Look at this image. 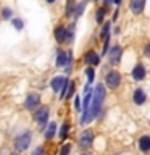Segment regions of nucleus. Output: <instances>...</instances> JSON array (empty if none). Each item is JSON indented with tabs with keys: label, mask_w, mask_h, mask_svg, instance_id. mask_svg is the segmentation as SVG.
Returning <instances> with one entry per match:
<instances>
[{
	"label": "nucleus",
	"mask_w": 150,
	"mask_h": 155,
	"mask_svg": "<svg viewBox=\"0 0 150 155\" xmlns=\"http://www.w3.org/2000/svg\"><path fill=\"white\" fill-rule=\"evenodd\" d=\"M39 104H41V97H39V94L31 92V94L26 97V100H24V108L26 110H34Z\"/></svg>",
	"instance_id": "6"
},
{
	"label": "nucleus",
	"mask_w": 150,
	"mask_h": 155,
	"mask_svg": "<svg viewBox=\"0 0 150 155\" xmlns=\"http://www.w3.org/2000/svg\"><path fill=\"white\" fill-rule=\"evenodd\" d=\"M70 152H71V145L66 144V145H63V147H61L60 155H70Z\"/></svg>",
	"instance_id": "23"
},
{
	"label": "nucleus",
	"mask_w": 150,
	"mask_h": 155,
	"mask_svg": "<svg viewBox=\"0 0 150 155\" xmlns=\"http://www.w3.org/2000/svg\"><path fill=\"white\" fill-rule=\"evenodd\" d=\"M103 16H105V10L103 8H99V10H97V23L103 21Z\"/></svg>",
	"instance_id": "21"
},
{
	"label": "nucleus",
	"mask_w": 150,
	"mask_h": 155,
	"mask_svg": "<svg viewBox=\"0 0 150 155\" xmlns=\"http://www.w3.org/2000/svg\"><path fill=\"white\" fill-rule=\"evenodd\" d=\"M31 139H32L31 131H24L23 134H19L18 137L15 139V149H16L18 152L26 150V149L29 147V144H31Z\"/></svg>",
	"instance_id": "2"
},
{
	"label": "nucleus",
	"mask_w": 150,
	"mask_h": 155,
	"mask_svg": "<svg viewBox=\"0 0 150 155\" xmlns=\"http://www.w3.org/2000/svg\"><path fill=\"white\" fill-rule=\"evenodd\" d=\"M74 102H76V110H79V108H81V104H79V97H76V99H74Z\"/></svg>",
	"instance_id": "29"
},
{
	"label": "nucleus",
	"mask_w": 150,
	"mask_h": 155,
	"mask_svg": "<svg viewBox=\"0 0 150 155\" xmlns=\"http://www.w3.org/2000/svg\"><path fill=\"white\" fill-rule=\"evenodd\" d=\"M121 55H123V48H121L119 45H115L113 48H111V52H110L111 65H118V63L121 61Z\"/></svg>",
	"instance_id": "8"
},
{
	"label": "nucleus",
	"mask_w": 150,
	"mask_h": 155,
	"mask_svg": "<svg viewBox=\"0 0 150 155\" xmlns=\"http://www.w3.org/2000/svg\"><path fill=\"white\" fill-rule=\"evenodd\" d=\"M2 18L3 19H10V18H11V10H10V8H3L2 10Z\"/></svg>",
	"instance_id": "24"
},
{
	"label": "nucleus",
	"mask_w": 150,
	"mask_h": 155,
	"mask_svg": "<svg viewBox=\"0 0 150 155\" xmlns=\"http://www.w3.org/2000/svg\"><path fill=\"white\" fill-rule=\"evenodd\" d=\"M92 140H94V131L92 129H84L82 131L81 136H79V145L81 147H84V149L90 147Z\"/></svg>",
	"instance_id": "5"
},
{
	"label": "nucleus",
	"mask_w": 150,
	"mask_h": 155,
	"mask_svg": "<svg viewBox=\"0 0 150 155\" xmlns=\"http://www.w3.org/2000/svg\"><path fill=\"white\" fill-rule=\"evenodd\" d=\"M86 76H87V79H89V82L94 81V76H95V73H94V66H89L86 70Z\"/></svg>",
	"instance_id": "18"
},
{
	"label": "nucleus",
	"mask_w": 150,
	"mask_h": 155,
	"mask_svg": "<svg viewBox=\"0 0 150 155\" xmlns=\"http://www.w3.org/2000/svg\"><path fill=\"white\" fill-rule=\"evenodd\" d=\"M145 100H147L145 92H144L142 89H135V91H134V104H135V105H142Z\"/></svg>",
	"instance_id": "14"
},
{
	"label": "nucleus",
	"mask_w": 150,
	"mask_h": 155,
	"mask_svg": "<svg viewBox=\"0 0 150 155\" xmlns=\"http://www.w3.org/2000/svg\"><path fill=\"white\" fill-rule=\"evenodd\" d=\"M86 5H87V0H84V2H82V3H79V7L76 8V13H74V15H76V18H77V16H81V13L84 12Z\"/></svg>",
	"instance_id": "19"
},
{
	"label": "nucleus",
	"mask_w": 150,
	"mask_h": 155,
	"mask_svg": "<svg viewBox=\"0 0 150 155\" xmlns=\"http://www.w3.org/2000/svg\"><path fill=\"white\" fill-rule=\"evenodd\" d=\"M68 128H70V124H68V123H65V124L61 126V131H60V139H65V137H66Z\"/></svg>",
	"instance_id": "22"
},
{
	"label": "nucleus",
	"mask_w": 150,
	"mask_h": 155,
	"mask_svg": "<svg viewBox=\"0 0 150 155\" xmlns=\"http://www.w3.org/2000/svg\"><path fill=\"white\" fill-rule=\"evenodd\" d=\"M48 118V107H39L36 110V113H34V120L37 121V123L44 124Z\"/></svg>",
	"instance_id": "7"
},
{
	"label": "nucleus",
	"mask_w": 150,
	"mask_h": 155,
	"mask_svg": "<svg viewBox=\"0 0 150 155\" xmlns=\"http://www.w3.org/2000/svg\"><path fill=\"white\" fill-rule=\"evenodd\" d=\"M144 7H145V0H131V3H129V8H131V12H132L134 15L142 13Z\"/></svg>",
	"instance_id": "9"
},
{
	"label": "nucleus",
	"mask_w": 150,
	"mask_h": 155,
	"mask_svg": "<svg viewBox=\"0 0 150 155\" xmlns=\"http://www.w3.org/2000/svg\"><path fill=\"white\" fill-rule=\"evenodd\" d=\"M74 94V82H70V92H68V97H71Z\"/></svg>",
	"instance_id": "26"
},
{
	"label": "nucleus",
	"mask_w": 150,
	"mask_h": 155,
	"mask_svg": "<svg viewBox=\"0 0 150 155\" xmlns=\"http://www.w3.org/2000/svg\"><path fill=\"white\" fill-rule=\"evenodd\" d=\"M42 150H44L42 147H37L36 150H34V153H32V155H42Z\"/></svg>",
	"instance_id": "28"
},
{
	"label": "nucleus",
	"mask_w": 150,
	"mask_h": 155,
	"mask_svg": "<svg viewBox=\"0 0 150 155\" xmlns=\"http://www.w3.org/2000/svg\"><path fill=\"white\" fill-rule=\"evenodd\" d=\"M68 60H70V55L65 50H57V66H65Z\"/></svg>",
	"instance_id": "13"
},
{
	"label": "nucleus",
	"mask_w": 150,
	"mask_h": 155,
	"mask_svg": "<svg viewBox=\"0 0 150 155\" xmlns=\"http://www.w3.org/2000/svg\"><path fill=\"white\" fill-rule=\"evenodd\" d=\"M144 55H145V57H150V44H148V45H145V48H144Z\"/></svg>",
	"instance_id": "27"
},
{
	"label": "nucleus",
	"mask_w": 150,
	"mask_h": 155,
	"mask_svg": "<svg viewBox=\"0 0 150 155\" xmlns=\"http://www.w3.org/2000/svg\"><path fill=\"white\" fill-rule=\"evenodd\" d=\"M50 87L55 92H61V97H65V89L68 87V81L63 76H55L50 82Z\"/></svg>",
	"instance_id": "3"
},
{
	"label": "nucleus",
	"mask_w": 150,
	"mask_h": 155,
	"mask_svg": "<svg viewBox=\"0 0 150 155\" xmlns=\"http://www.w3.org/2000/svg\"><path fill=\"white\" fill-rule=\"evenodd\" d=\"M66 36H68V29H65L63 26H57L55 29V39L57 42H66Z\"/></svg>",
	"instance_id": "12"
},
{
	"label": "nucleus",
	"mask_w": 150,
	"mask_h": 155,
	"mask_svg": "<svg viewBox=\"0 0 150 155\" xmlns=\"http://www.w3.org/2000/svg\"><path fill=\"white\" fill-rule=\"evenodd\" d=\"M108 32H110V23H106L103 26V29H102V32H100L102 39H105V41H106V34H108Z\"/></svg>",
	"instance_id": "20"
},
{
	"label": "nucleus",
	"mask_w": 150,
	"mask_h": 155,
	"mask_svg": "<svg viewBox=\"0 0 150 155\" xmlns=\"http://www.w3.org/2000/svg\"><path fill=\"white\" fill-rule=\"evenodd\" d=\"M105 99V86L103 84H97L94 89V94H92V102H90V111H89V121L92 118H95L97 115L100 113L102 104H103Z\"/></svg>",
	"instance_id": "1"
},
{
	"label": "nucleus",
	"mask_w": 150,
	"mask_h": 155,
	"mask_svg": "<svg viewBox=\"0 0 150 155\" xmlns=\"http://www.w3.org/2000/svg\"><path fill=\"white\" fill-rule=\"evenodd\" d=\"M121 82V74L118 71H110L105 78V84L110 87V89H116Z\"/></svg>",
	"instance_id": "4"
},
{
	"label": "nucleus",
	"mask_w": 150,
	"mask_h": 155,
	"mask_svg": "<svg viewBox=\"0 0 150 155\" xmlns=\"http://www.w3.org/2000/svg\"><path fill=\"white\" fill-rule=\"evenodd\" d=\"M145 78V68H144V65H135L134 66V70H132V79L134 81H142Z\"/></svg>",
	"instance_id": "11"
},
{
	"label": "nucleus",
	"mask_w": 150,
	"mask_h": 155,
	"mask_svg": "<svg viewBox=\"0 0 150 155\" xmlns=\"http://www.w3.org/2000/svg\"><path fill=\"white\" fill-rule=\"evenodd\" d=\"M113 2H115V3H116V5H119V3H121V2H123V0H113Z\"/></svg>",
	"instance_id": "30"
},
{
	"label": "nucleus",
	"mask_w": 150,
	"mask_h": 155,
	"mask_svg": "<svg viewBox=\"0 0 150 155\" xmlns=\"http://www.w3.org/2000/svg\"><path fill=\"white\" fill-rule=\"evenodd\" d=\"M55 131H57V123H50V124H48V128H47V131H45V137L52 139L53 136H55Z\"/></svg>",
	"instance_id": "16"
},
{
	"label": "nucleus",
	"mask_w": 150,
	"mask_h": 155,
	"mask_svg": "<svg viewBox=\"0 0 150 155\" xmlns=\"http://www.w3.org/2000/svg\"><path fill=\"white\" fill-rule=\"evenodd\" d=\"M74 0H70L68 2V5H66V16H71L73 13H76V10H74Z\"/></svg>",
	"instance_id": "17"
},
{
	"label": "nucleus",
	"mask_w": 150,
	"mask_h": 155,
	"mask_svg": "<svg viewBox=\"0 0 150 155\" xmlns=\"http://www.w3.org/2000/svg\"><path fill=\"white\" fill-rule=\"evenodd\" d=\"M82 155H90V153H82Z\"/></svg>",
	"instance_id": "33"
},
{
	"label": "nucleus",
	"mask_w": 150,
	"mask_h": 155,
	"mask_svg": "<svg viewBox=\"0 0 150 155\" xmlns=\"http://www.w3.org/2000/svg\"><path fill=\"white\" fill-rule=\"evenodd\" d=\"M84 60H86L87 65H90V66H97V65H99V61H100V57L97 55V53H95L94 50H89V52L86 53Z\"/></svg>",
	"instance_id": "10"
},
{
	"label": "nucleus",
	"mask_w": 150,
	"mask_h": 155,
	"mask_svg": "<svg viewBox=\"0 0 150 155\" xmlns=\"http://www.w3.org/2000/svg\"><path fill=\"white\" fill-rule=\"evenodd\" d=\"M139 147L142 152H148L150 150V136H142L139 139Z\"/></svg>",
	"instance_id": "15"
},
{
	"label": "nucleus",
	"mask_w": 150,
	"mask_h": 155,
	"mask_svg": "<svg viewBox=\"0 0 150 155\" xmlns=\"http://www.w3.org/2000/svg\"><path fill=\"white\" fill-rule=\"evenodd\" d=\"M13 26H15V29L21 31V29H23V21H21V19H13Z\"/></svg>",
	"instance_id": "25"
},
{
	"label": "nucleus",
	"mask_w": 150,
	"mask_h": 155,
	"mask_svg": "<svg viewBox=\"0 0 150 155\" xmlns=\"http://www.w3.org/2000/svg\"><path fill=\"white\" fill-rule=\"evenodd\" d=\"M47 2H48V3H53V2H55V0H47Z\"/></svg>",
	"instance_id": "31"
},
{
	"label": "nucleus",
	"mask_w": 150,
	"mask_h": 155,
	"mask_svg": "<svg viewBox=\"0 0 150 155\" xmlns=\"http://www.w3.org/2000/svg\"><path fill=\"white\" fill-rule=\"evenodd\" d=\"M10 155H18V153H16V152H15V153H10Z\"/></svg>",
	"instance_id": "32"
}]
</instances>
